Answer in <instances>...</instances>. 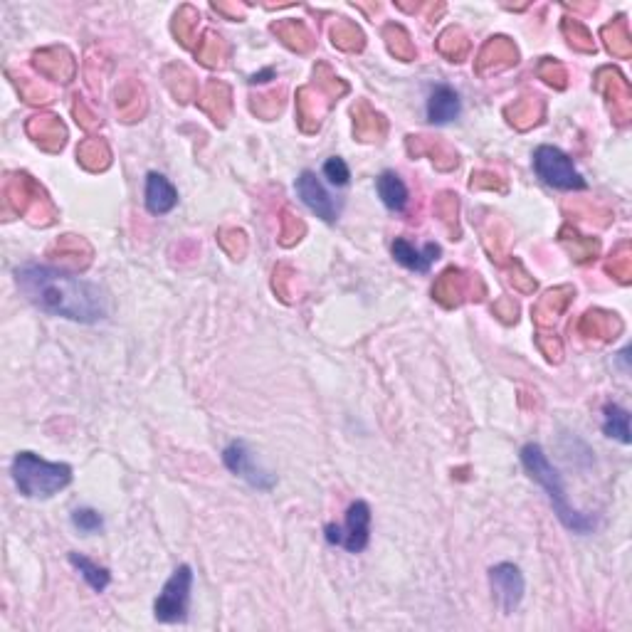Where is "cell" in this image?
<instances>
[{
	"label": "cell",
	"instance_id": "4",
	"mask_svg": "<svg viewBox=\"0 0 632 632\" xmlns=\"http://www.w3.org/2000/svg\"><path fill=\"white\" fill-rule=\"evenodd\" d=\"M534 171L546 186L558 191H586V178L573 166L571 156L563 154L556 146H539L534 151Z\"/></svg>",
	"mask_w": 632,
	"mask_h": 632
},
{
	"label": "cell",
	"instance_id": "12",
	"mask_svg": "<svg viewBox=\"0 0 632 632\" xmlns=\"http://www.w3.org/2000/svg\"><path fill=\"white\" fill-rule=\"evenodd\" d=\"M460 112H462L460 94H457L452 87H447V84H437L433 92H430V99H428L430 124L445 126L460 117Z\"/></svg>",
	"mask_w": 632,
	"mask_h": 632
},
{
	"label": "cell",
	"instance_id": "5",
	"mask_svg": "<svg viewBox=\"0 0 632 632\" xmlns=\"http://www.w3.org/2000/svg\"><path fill=\"white\" fill-rule=\"evenodd\" d=\"M191 588H193V571L191 566H178L163 583L154 603V615L158 623H183L188 618V605H191Z\"/></svg>",
	"mask_w": 632,
	"mask_h": 632
},
{
	"label": "cell",
	"instance_id": "15",
	"mask_svg": "<svg viewBox=\"0 0 632 632\" xmlns=\"http://www.w3.org/2000/svg\"><path fill=\"white\" fill-rule=\"evenodd\" d=\"M603 433L630 445V413L618 403H608L603 410Z\"/></svg>",
	"mask_w": 632,
	"mask_h": 632
},
{
	"label": "cell",
	"instance_id": "11",
	"mask_svg": "<svg viewBox=\"0 0 632 632\" xmlns=\"http://www.w3.org/2000/svg\"><path fill=\"white\" fill-rule=\"evenodd\" d=\"M393 257L398 265L408 267V270L413 272H430V267H433V262L440 257V245H435V242H428V245L423 247V250H418V247L410 245L405 237H398V240L393 242Z\"/></svg>",
	"mask_w": 632,
	"mask_h": 632
},
{
	"label": "cell",
	"instance_id": "9",
	"mask_svg": "<svg viewBox=\"0 0 632 632\" xmlns=\"http://www.w3.org/2000/svg\"><path fill=\"white\" fill-rule=\"evenodd\" d=\"M297 196L302 198V203L312 210L316 218H321L324 223H334L339 210H336L334 198L326 193V188L321 186V181L316 178V173L304 171L302 176L297 178Z\"/></svg>",
	"mask_w": 632,
	"mask_h": 632
},
{
	"label": "cell",
	"instance_id": "13",
	"mask_svg": "<svg viewBox=\"0 0 632 632\" xmlns=\"http://www.w3.org/2000/svg\"><path fill=\"white\" fill-rule=\"evenodd\" d=\"M376 188H378V196H381L383 205H386L388 210L403 213V210L408 208L410 193H408V186H405L403 178H400L398 173H393V171L381 173L376 181Z\"/></svg>",
	"mask_w": 632,
	"mask_h": 632
},
{
	"label": "cell",
	"instance_id": "2",
	"mask_svg": "<svg viewBox=\"0 0 632 632\" xmlns=\"http://www.w3.org/2000/svg\"><path fill=\"white\" fill-rule=\"evenodd\" d=\"M521 465L526 467V472L531 474V479L541 484L549 494L551 504H553V512H556L561 524L566 529L576 531V534H588V531L595 529V519L588 514H581L571 502H568V494L566 487H563V479L558 474L556 467L551 465L549 457L544 455L541 445L536 442H529V445L521 447Z\"/></svg>",
	"mask_w": 632,
	"mask_h": 632
},
{
	"label": "cell",
	"instance_id": "16",
	"mask_svg": "<svg viewBox=\"0 0 632 632\" xmlns=\"http://www.w3.org/2000/svg\"><path fill=\"white\" fill-rule=\"evenodd\" d=\"M72 526L77 531H82V534H97V531L104 529V519L97 509L82 507L72 512Z\"/></svg>",
	"mask_w": 632,
	"mask_h": 632
},
{
	"label": "cell",
	"instance_id": "14",
	"mask_svg": "<svg viewBox=\"0 0 632 632\" xmlns=\"http://www.w3.org/2000/svg\"><path fill=\"white\" fill-rule=\"evenodd\" d=\"M70 563L77 568L79 576H82L84 581H87V586L92 588V591L104 593L109 588V583H112V573H109L104 566H99V563H94L92 558L82 556V553L72 551L70 553Z\"/></svg>",
	"mask_w": 632,
	"mask_h": 632
},
{
	"label": "cell",
	"instance_id": "3",
	"mask_svg": "<svg viewBox=\"0 0 632 632\" xmlns=\"http://www.w3.org/2000/svg\"><path fill=\"white\" fill-rule=\"evenodd\" d=\"M18 492L28 499H50L72 482V467L47 462L35 452H18L10 467Z\"/></svg>",
	"mask_w": 632,
	"mask_h": 632
},
{
	"label": "cell",
	"instance_id": "7",
	"mask_svg": "<svg viewBox=\"0 0 632 632\" xmlns=\"http://www.w3.org/2000/svg\"><path fill=\"white\" fill-rule=\"evenodd\" d=\"M223 462H225V467L235 474V477L245 479L250 487L262 489V492H270V489L277 484L275 474L257 460V455L250 450V447H247V442H242V440L230 442V445L223 450Z\"/></svg>",
	"mask_w": 632,
	"mask_h": 632
},
{
	"label": "cell",
	"instance_id": "10",
	"mask_svg": "<svg viewBox=\"0 0 632 632\" xmlns=\"http://www.w3.org/2000/svg\"><path fill=\"white\" fill-rule=\"evenodd\" d=\"M144 203L151 215H166L178 205V191L163 173H149L144 188Z\"/></svg>",
	"mask_w": 632,
	"mask_h": 632
},
{
	"label": "cell",
	"instance_id": "8",
	"mask_svg": "<svg viewBox=\"0 0 632 632\" xmlns=\"http://www.w3.org/2000/svg\"><path fill=\"white\" fill-rule=\"evenodd\" d=\"M489 583H492V591L497 595V603L502 605L504 613L512 615L524 598V576H521L519 566L497 563V566L489 568Z\"/></svg>",
	"mask_w": 632,
	"mask_h": 632
},
{
	"label": "cell",
	"instance_id": "1",
	"mask_svg": "<svg viewBox=\"0 0 632 632\" xmlns=\"http://www.w3.org/2000/svg\"><path fill=\"white\" fill-rule=\"evenodd\" d=\"M20 294L40 312L62 319L94 324L109 316V294L97 282L45 265H23L15 270Z\"/></svg>",
	"mask_w": 632,
	"mask_h": 632
},
{
	"label": "cell",
	"instance_id": "6",
	"mask_svg": "<svg viewBox=\"0 0 632 632\" xmlns=\"http://www.w3.org/2000/svg\"><path fill=\"white\" fill-rule=\"evenodd\" d=\"M324 536L331 546H341L349 553H361L371 541V507L358 499L346 509L344 524H326Z\"/></svg>",
	"mask_w": 632,
	"mask_h": 632
},
{
	"label": "cell",
	"instance_id": "17",
	"mask_svg": "<svg viewBox=\"0 0 632 632\" xmlns=\"http://www.w3.org/2000/svg\"><path fill=\"white\" fill-rule=\"evenodd\" d=\"M324 176L329 178L331 186H339L341 188V186H346V183H349L351 171H349V166H346L344 158L334 156V158H329V161L324 163Z\"/></svg>",
	"mask_w": 632,
	"mask_h": 632
}]
</instances>
